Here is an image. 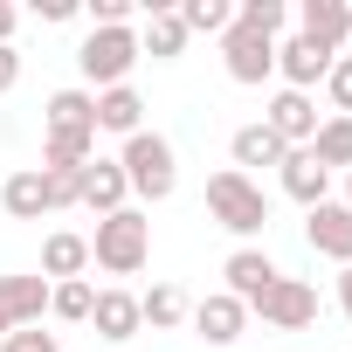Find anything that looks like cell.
Returning <instances> with one entry per match:
<instances>
[{"instance_id":"obj_1","label":"cell","mask_w":352,"mask_h":352,"mask_svg":"<svg viewBox=\"0 0 352 352\" xmlns=\"http://www.w3.org/2000/svg\"><path fill=\"white\" fill-rule=\"evenodd\" d=\"M145 256H152V221H145L138 208H118V214L97 221V235H90V263H97L104 276H138Z\"/></svg>"},{"instance_id":"obj_2","label":"cell","mask_w":352,"mask_h":352,"mask_svg":"<svg viewBox=\"0 0 352 352\" xmlns=\"http://www.w3.org/2000/svg\"><path fill=\"white\" fill-rule=\"evenodd\" d=\"M208 214L228 228V235H242V242H256L263 228H270V194L249 180V173H235V166H221L214 180H208Z\"/></svg>"},{"instance_id":"obj_3","label":"cell","mask_w":352,"mask_h":352,"mask_svg":"<svg viewBox=\"0 0 352 352\" xmlns=\"http://www.w3.org/2000/svg\"><path fill=\"white\" fill-rule=\"evenodd\" d=\"M118 166H124V187H131L138 201H166L173 187H180V159H173V138H159V131H131V138H124V152H118Z\"/></svg>"},{"instance_id":"obj_4","label":"cell","mask_w":352,"mask_h":352,"mask_svg":"<svg viewBox=\"0 0 352 352\" xmlns=\"http://www.w3.org/2000/svg\"><path fill=\"white\" fill-rule=\"evenodd\" d=\"M76 69H83L90 97H97V90H118V83L138 69V35H131V28H90L83 49H76Z\"/></svg>"},{"instance_id":"obj_5","label":"cell","mask_w":352,"mask_h":352,"mask_svg":"<svg viewBox=\"0 0 352 352\" xmlns=\"http://www.w3.org/2000/svg\"><path fill=\"white\" fill-rule=\"evenodd\" d=\"M256 318H263L270 331H304V324H318V290H311L304 276H276L270 297L256 304Z\"/></svg>"},{"instance_id":"obj_6","label":"cell","mask_w":352,"mask_h":352,"mask_svg":"<svg viewBox=\"0 0 352 352\" xmlns=\"http://www.w3.org/2000/svg\"><path fill=\"white\" fill-rule=\"evenodd\" d=\"M221 276H228V297L242 304V311H256L263 297H270V283L283 276L276 263H270V249H256V242H242L228 263H221Z\"/></svg>"},{"instance_id":"obj_7","label":"cell","mask_w":352,"mask_h":352,"mask_svg":"<svg viewBox=\"0 0 352 352\" xmlns=\"http://www.w3.org/2000/svg\"><path fill=\"white\" fill-rule=\"evenodd\" d=\"M221 63H228L235 83L256 90V83L276 76V42H270V35H249V28H228V35H221Z\"/></svg>"},{"instance_id":"obj_8","label":"cell","mask_w":352,"mask_h":352,"mask_svg":"<svg viewBox=\"0 0 352 352\" xmlns=\"http://www.w3.org/2000/svg\"><path fill=\"white\" fill-rule=\"evenodd\" d=\"M297 35L318 42L324 56H345V42H352V0H304V8H297Z\"/></svg>"},{"instance_id":"obj_9","label":"cell","mask_w":352,"mask_h":352,"mask_svg":"<svg viewBox=\"0 0 352 352\" xmlns=\"http://www.w3.org/2000/svg\"><path fill=\"white\" fill-rule=\"evenodd\" d=\"M42 311H49V276L42 270L35 276H0V338L21 331V324H42Z\"/></svg>"},{"instance_id":"obj_10","label":"cell","mask_w":352,"mask_h":352,"mask_svg":"<svg viewBox=\"0 0 352 352\" xmlns=\"http://www.w3.org/2000/svg\"><path fill=\"white\" fill-rule=\"evenodd\" d=\"M331 63L338 56H324L318 42H304V35H290V42H276V76H283V90H318L324 76H331Z\"/></svg>"},{"instance_id":"obj_11","label":"cell","mask_w":352,"mask_h":352,"mask_svg":"<svg viewBox=\"0 0 352 352\" xmlns=\"http://www.w3.org/2000/svg\"><path fill=\"white\" fill-rule=\"evenodd\" d=\"M263 124L297 152V145H311V138H318V124H324V118H318V104H311L304 90H276V97H270V111H263Z\"/></svg>"},{"instance_id":"obj_12","label":"cell","mask_w":352,"mask_h":352,"mask_svg":"<svg viewBox=\"0 0 352 352\" xmlns=\"http://www.w3.org/2000/svg\"><path fill=\"white\" fill-rule=\"evenodd\" d=\"M304 242L318 256H331V263H352V208L345 201H318L304 214Z\"/></svg>"},{"instance_id":"obj_13","label":"cell","mask_w":352,"mask_h":352,"mask_svg":"<svg viewBox=\"0 0 352 352\" xmlns=\"http://www.w3.org/2000/svg\"><path fill=\"white\" fill-rule=\"evenodd\" d=\"M276 180H283V194L311 214L318 201H331V173L318 166V152L311 145H297V152H283V166H276Z\"/></svg>"},{"instance_id":"obj_14","label":"cell","mask_w":352,"mask_h":352,"mask_svg":"<svg viewBox=\"0 0 352 352\" xmlns=\"http://www.w3.org/2000/svg\"><path fill=\"white\" fill-rule=\"evenodd\" d=\"M90 324H97V338H104V345H124V338H138V331H145V318H138V297H131V290H97Z\"/></svg>"},{"instance_id":"obj_15","label":"cell","mask_w":352,"mask_h":352,"mask_svg":"<svg viewBox=\"0 0 352 352\" xmlns=\"http://www.w3.org/2000/svg\"><path fill=\"white\" fill-rule=\"evenodd\" d=\"M124 194H131V187H124V166H118V159H90V166H83V194H76V208H90V214L104 221V214L124 208Z\"/></svg>"},{"instance_id":"obj_16","label":"cell","mask_w":352,"mask_h":352,"mask_svg":"<svg viewBox=\"0 0 352 352\" xmlns=\"http://www.w3.org/2000/svg\"><path fill=\"white\" fill-rule=\"evenodd\" d=\"M187 318H194V331H201L208 345H235V338H242V324H249V311H242V304H235L228 290H214V297H201V304H194Z\"/></svg>"},{"instance_id":"obj_17","label":"cell","mask_w":352,"mask_h":352,"mask_svg":"<svg viewBox=\"0 0 352 352\" xmlns=\"http://www.w3.org/2000/svg\"><path fill=\"white\" fill-rule=\"evenodd\" d=\"M187 49V21L166 8V0H152V14H145V35H138V56H152V63H173Z\"/></svg>"},{"instance_id":"obj_18","label":"cell","mask_w":352,"mask_h":352,"mask_svg":"<svg viewBox=\"0 0 352 352\" xmlns=\"http://www.w3.org/2000/svg\"><path fill=\"white\" fill-rule=\"evenodd\" d=\"M97 131H118V138L145 131V97H138L131 83H118V90H97Z\"/></svg>"},{"instance_id":"obj_19","label":"cell","mask_w":352,"mask_h":352,"mask_svg":"<svg viewBox=\"0 0 352 352\" xmlns=\"http://www.w3.org/2000/svg\"><path fill=\"white\" fill-rule=\"evenodd\" d=\"M283 152H290V145H283V138H276L263 118H256V124H242V131L228 138V159H235V173H249V166H283Z\"/></svg>"},{"instance_id":"obj_20","label":"cell","mask_w":352,"mask_h":352,"mask_svg":"<svg viewBox=\"0 0 352 352\" xmlns=\"http://www.w3.org/2000/svg\"><path fill=\"white\" fill-rule=\"evenodd\" d=\"M0 208H8L14 221H42V214H49L42 166H21V173H8V187H0Z\"/></svg>"},{"instance_id":"obj_21","label":"cell","mask_w":352,"mask_h":352,"mask_svg":"<svg viewBox=\"0 0 352 352\" xmlns=\"http://www.w3.org/2000/svg\"><path fill=\"white\" fill-rule=\"evenodd\" d=\"M42 124H49V131H90V138H97V97H90V90H56V97L42 104Z\"/></svg>"},{"instance_id":"obj_22","label":"cell","mask_w":352,"mask_h":352,"mask_svg":"<svg viewBox=\"0 0 352 352\" xmlns=\"http://www.w3.org/2000/svg\"><path fill=\"white\" fill-rule=\"evenodd\" d=\"M83 270H90V235H69V228H63V235L42 242V276H49V283H69V276H83Z\"/></svg>"},{"instance_id":"obj_23","label":"cell","mask_w":352,"mask_h":352,"mask_svg":"<svg viewBox=\"0 0 352 352\" xmlns=\"http://www.w3.org/2000/svg\"><path fill=\"white\" fill-rule=\"evenodd\" d=\"M97 159V138L90 131H49L42 138V173H76Z\"/></svg>"},{"instance_id":"obj_24","label":"cell","mask_w":352,"mask_h":352,"mask_svg":"<svg viewBox=\"0 0 352 352\" xmlns=\"http://www.w3.org/2000/svg\"><path fill=\"white\" fill-rule=\"evenodd\" d=\"M187 311H194V304H187V290H180V283H152V290L138 297V318H145L152 331H173V324H187Z\"/></svg>"},{"instance_id":"obj_25","label":"cell","mask_w":352,"mask_h":352,"mask_svg":"<svg viewBox=\"0 0 352 352\" xmlns=\"http://www.w3.org/2000/svg\"><path fill=\"white\" fill-rule=\"evenodd\" d=\"M311 152H318L324 173H352V118H324L318 138H311Z\"/></svg>"},{"instance_id":"obj_26","label":"cell","mask_w":352,"mask_h":352,"mask_svg":"<svg viewBox=\"0 0 352 352\" xmlns=\"http://www.w3.org/2000/svg\"><path fill=\"white\" fill-rule=\"evenodd\" d=\"M90 304H97V283H90V276L49 283V311H56L63 324H90Z\"/></svg>"},{"instance_id":"obj_27","label":"cell","mask_w":352,"mask_h":352,"mask_svg":"<svg viewBox=\"0 0 352 352\" xmlns=\"http://www.w3.org/2000/svg\"><path fill=\"white\" fill-rule=\"evenodd\" d=\"M173 14L187 21V35H228V28H235V8H228V0H187V8H173Z\"/></svg>"},{"instance_id":"obj_28","label":"cell","mask_w":352,"mask_h":352,"mask_svg":"<svg viewBox=\"0 0 352 352\" xmlns=\"http://www.w3.org/2000/svg\"><path fill=\"white\" fill-rule=\"evenodd\" d=\"M235 28L276 42V28H283V0H242V8H235Z\"/></svg>"},{"instance_id":"obj_29","label":"cell","mask_w":352,"mask_h":352,"mask_svg":"<svg viewBox=\"0 0 352 352\" xmlns=\"http://www.w3.org/2000/svg\"><path fill=\"white\" fill-rule=\"evenodd\" d=\"M42 187H49V214H56V208H76V194H83V166H76V173H42Z\"/></svg>"},{"instance_id":"obj_30","label":"cell","mask_w":352,"mask_h":352,"mask_svg":"<svg viewBox=\"0 0 352 352\" xmlns=\"http://www.w3.org/2000/svg\"><path fill=\"white\" fill-rule=\"evenodd\" d=\"M0 352H63V345H56V331L21 324V331H8V338H0Z\"/></svg>"},{"instance_id":"obj_31","label":"cell","mask_w":352,"mask_h":352,"mask_svg":"<svg viewBox=\"0 0 352 352\" xmlns=\"http://www.w3.org/2000/svg\"><path fill=\"white\" fill-rule=\"evenodd\" d=\"M324 90H331V104H338V118H352V56H338V63H331V76H324Z\"/></svg>"},{"instance_id":"obj_32","label":"cell","mask_w":352,"mask_h":352,"mask_svg":"<svg viewBox=\"0 0 352 352\" xmlns=\"http://www.w3.org/2000/svg\"><path fill=\"white\" fill-rule=\"evenodd\" d=\"M21 83V49H0V97Z\"/></svg>"},{"instance_id":"obj_33","label":"cell","mask_w":352,"mask_h":352,"mask_svg":"<svg viewBox=\"0 0 352 352\" xmlns=\"http://www.w3.org/2000/svg\"><path fill=\"white\" fill-rule=\"evenodd\" d=\"M42 21H76V0H35Z\"/></svg>"},{"instance_id":"obj_34","label":"cell","mask_w":352,"mask_h":352,"mask_svg":"<svg viewBox=\"0 0 352 352\" xmlns=\"http://www.w3.org/2000/svg\"><path fill=\"white\" fill-rule=\"evenodd\" d=\"M14 21H21V14L8 8V0H0V49H14Z\"/></svg>"},{"instance_id":"obj_35","label":"cell","mask_w":352,"mask_h":352,"mask_svg":"<svg viewBox=\"0 0 352 352\" xmlns=\"http://www.w3.org/2000/svg\"><path fill=\"white\" fill-rule=\"evenodd\" d=\"M338 311H345V318H352V263H345V270H338Z\"/></svg>"},{"instance_id":"obj_36","label":"cell","mask_w":352,"mask_h":352,"mask_svg":"<svg viewBox=\"0 0 352 352\" xmlns=\"http://www.w3.org/2000/svg\"><path fill=\"white\" fill-rule=\"evenodd\" d=\"M345 208H352V173H345Z\"/></svg>"},{"instance_id":"obj_37","label":"cell","mask_w":352,"mask_h":352,"mask_svg":"<svg viewBox=\"0 0 352 352\" xmlns=\"http://www.w3.org/2000/svg\"><path fill=\"white\" fill-rule=\"evenodd\" d=\"M345 56H352V42H345Z\"/></svg>"}]
</instances>
